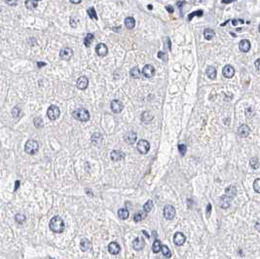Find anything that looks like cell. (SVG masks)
<instances>
[{"instance_id": "1", "label": "cell", "mask_w": 260, "mask_h": 259, "mask_svg": "<svg viewBox=\"0 0 260 259\" xmlns=\"http://www.w3.org/2000/svg\"><path fill=\"white\" fill-rule=\"evenodd\" d=\"M49 226H50V229L52 230L54 233L59 234L64 230V222L62 217L59 215H56L51 219Z\"/></svg>"}, {"instance_id": "2", "label": "cell", "mask_w": 260, "mask_h": 259, "mask_svg": "<svg viewBox=\"0 0 260 259\" xmlns=\"http://www.w3.org/2000/svg\"><path fill=\"white\" fill-rule=\"evenodd\" d=\"M72 116L74 117V119L78 120V121L87 122L88 120L90 119V113H89V111L85 108H79L73 111Z\"/></svg>"}, {"instance_id": "3", "label": "cell", "mask_w": 260, "mask_h": 259, "mask_svg": "<svg viewBox=\"0 0 260 259\" xmlns=\"http://www.w3.org/2000/svg\"><path fill=\"white\" fill-rule=\"evenodd\" d=\"M25 150L26 153L29 154V155H34V154H36L37 152H38V150H39V144H38V142H37L36 140H29V141L25 143Z\"/></svg>"}, {"instance_id": "4", "label": "cell", "mask_w": 260, "mask_h": 259, "mask_svg": "<svg viewBox=\"0 0 260 259\" xmlns=\"http://www.w3.org/2000/svg\"><path fill=\"white\" fill-rule=\"evenodd\" d=\"M59 114H61V111H59V108L57 105H51L47 109V116L52 121L58 119L59 117Z\"/></svg>"}, {"instance_id": "5", "label": "cell", "mask_w": 260, "mask_h": 259, "mask_svg": "<svg viewBox=\"0 0 260 259\" xmlns=\"http://www.w3.org/2000/svg\"><path fill=\"white\" fill-rule=\"evenodd\" d=\"M137 150H138L139 153L146 154V153H148V151L150 150V144H149V142H148L147 140H139L137 142Z\"/></svg>"}, {"instance_id": "6", "label": "cell", "mask_w": 260, "mask_h": 259, "mask_svg": "<svg viewBox=\"0 0 260 259\" xmlns=\"http://www.w3.org/2000/svg\"><path fill=\"white\" fill-rule=\"evenodd\" d=\"M164 216L166 219L171 220L175 216V210L171 205H166L164 207Z\"/></svg>"}, {"instance_id": "7", "label": "cell", "mask_w": 260, "mask_h": 259, "mask_svg": "<svg viewBox=\"0 0 260 259\" xmlns=\"http://www.w3.org/2000/svg\"><path fill=\"white\" fill-rule=\"evenodd\" d=\"M73 56V50L71 48H62L59 51V57L63 61H69Z\"/></svg>"}, {"instance_id": "8", "label": "cell", "mask_w": 260, "mask_h": 259, "mask_svg": "<svg viewBox=\"0 0 260 259\" xmlns=\"http://www.w3.org/2000/svg\"><path fill=\"white\" fill-rule=\"evenodd\" d=\"M110 107H111V110H112V112H113V113H116V114H117V113H120V112H121V111L123 110L124 105H123V103H122L120 100L114 99V100L111 101V103H110Z\"/></svg>"}, {"instance_id": "9", "label": "cell", "mask_w": 260, "mask_h": 259, "mask_svg": "<svg viewBox=\"0 0 260 259\" xmlns=\"http://www.w3.org/2000/svg\"><path fill=\"white\" fill-rule=\"evenodd\" d=\"M142 74H143V76H145L146 78H152L155 75L154 66H151V64H146L142 69Z\"/></svg>"}, {"instance_id": "10", "label": "cell", "mask_w": 260, "mask_h": 259, "mask_svg": "<svg viewBox=\"0 0 260 259\" xmlns=\"http://www.w3.org/2000/svg\"><path fill=\"white\" fill-rule=\"evenodd\" d=\"M186 240V238H185L184 234H182L181 232H176L174 236V243L176 244L177 247L182 246V244L185 243Z\"/></svg>"}, {"instance_id": "11", "label": "cell", "mask_w": 260, "mask_h": 259, "mask_svg": "<svg viewBox=\"0 0 260 259\" xmlns=\"http://www.w3.org/2000/svg\"><path fill=\"white\" fill-rule=\"evenodd\" d=\"M96 53L100 56V57H104L108 53V48L107 46L103 43H100L96 45Z\"/></svg>"}, {"instance_id": "12", "label": "cell", "mask_w": 260, "mask_h": 259, "mask_svg": "<svg viewBox=\"0 0 260 259\" xmlns=\"http://www.w3.org/2000/svg\"><path fill=\"white\" fill-rule=\"evenodd\" d=\"M88 85H89V79L86 76H81L80 78H78V80L76 82V87L80 90H85L87 89Z\"/></svg>"}, {"instance_id": "13", "label": "cell", "mask_w": 260, "mask_h": 259, "mask_svg": "<svg viewBox=\"0 0 260 259\" xmlns=\"http://www.w3.org/2000/svg\"><path fill=\"white\" fill-rule=\"evenodd\" d=\"M137 137V133L134 132H129V133H126V135H125L124 140H125V142H126V143L132 145V144H133L134 142H136Z\"/></svg>"}, {"instance_id": "14", "label": "cell", "mask_w": 260, "mask_h": 259, "mask_svg": "<svg viewBox=\"0 0 260 259\" xmlns=\"http://www.w3.org/2000/svg\"><path fill=\"white\" fill-rule=\"evenodd\" d=\"M110 157H111V159H112V161L118 162V161H121L125 158V154L120 150H113L112 152H111Z\"/></svg>"}, {"instance_id": "15", "label": "cell", "mask_w": 260, "mask_h": 259, "mask_svg": "<svg viewBox=\"0 0 260 259\" xmlns=\"http://www.w3.org/2000/svg\"><path fill=\"white\" fill-rule=\"evenodd\" d=\"M250 133V129L248 125H242L238 129V135L241 137H247Z\"/></svg>"}, {"instance_id": "16", "label": "cell", "mask_w": 260, "mask_h": 259, "mask_svg": "<svg viewBox=\"0 0 260 259\" xmlns=\"http://www.w3.org/2000/svg\"><path fill=\"white\" fill-rule=\"evenodd\" d=\"M222 72H223L224 77L232 78L234 76V74H235V69H234L233 66H230V64H227V66H225L223 67V71H222Z\"/></svg>"}, {"instance_id": "17", "label": "cell", "mask_w": 260, "mask_h": 259, "mask_svg": "<svg viewBox=\"0 0 260 259\" xmlns=\"http://www.w3.org/2000/svg\"><path fill=\"white\" fill-rule=\"evenodd\" d=\"M250 47H252V45H250V42H249L248 40H247V39H244V40H242V41H241V42L239 43V48H240V50L242 51V52H244V53L248 52V51L250 50Z\"/></svg>"}, {"instance_id": "18", "label": "cell", "mask_w": 260, "mask_h": 259, "mask_svg": "<svg viewBox=\"0 0 260 259\" xmlns=\"http://www.w3.org/2000/svg\"><path fill=\"white\" fill-rule=\"evenodd\" d=\"M133 247L136 249V251H140L143 247H144V240H143L142 238H137L134 239V240L133 242Z\"/></svg>"}, {"instance_id": "19", "label": "cell", "mask_w": 260, "mask_h": 259, "mask_svg": "<svg viewBox=\"0 0 260 259\" xmlns=\"http://www.w3.org/2000/svg\"><path fill=\"white\" fill-rule=\"evenodd\" d=\"M120 251H121V248H120V246L115 242H112L108 244V251L111 253V254H118L120 252Z\"/></svg>"}, {"instance_id": "20", "label": "cell", "mask_w": 260, "mask_h": 259, "mask_svg": "<svg viewBox=\"0 0 260 259\" xmlns=\"http://www.w3.org/2000/svg\"><path fill=\"white\" fill-rule=\"evenodd\" d=\"M80 248L83 251H88L92 248V244L88 239H82L80 242Z\"/></svg>"}, {"instance_id": "21", "label": "cell", "mask_w": 260, "mask_h": 259, "mask_svg": "<svg viewBox=\"0 0 260 259\" xmlns=\"http://www.w3.org/2000/svg\"><path fill=\"white\" fill-rule=\"evenodd\" d=\"M236 195H237V188L235 186H233V185L228 186L225 189V196L229 197L230 199H233V198H235Z\"/></svg>"}, {"instance_id": "22", "label": "cell", "mask_w": 260, "mask_h": 259, "mask_svg": "<svg viewBox=\"0 0 260 259\" xmlns=\"http://www.w3.org/2000/svg\"><path fill=\"white\" fill-rule=\"evenodd\" d=\"M231 200L232 199H230L229 197H227L225 195L222 196L220 198V207L222 209H227V207H229L231 205Z\"/></svg>"}, {"instance_id": "23", "label": "cell", "mask_w": 260, "mask_h": 259, "mask_svg": "<svg viewBox=\"0 0 260 259\" xmlns=\"http://www.w3.org/2000/svg\"><path fill=\"white\" fill-rule=\"evenodd\" d=\"M125 25L128 29H133L136 25V20L133 17H128L125 18Z\"/></svg>"}, {"instance_id": "24", "label": "cell", "mask_w": 260, "mask_h": 259, "mask_svg": "<svg viewBox=\"0 0 260 259\" xmlns=\"http://www.w3.org/2000/svg\"><path fill=\"white\" fill-rule=\"evenodd\" d=\"M207 76L210 78V79H215L216 77V69L213 67V66H208L207 67Z\"/></svg>"}, {"instance_id": "25", "label": "cell", "mask_w": 260, "mask_h": 259, "mask_svg": "<svg viewBox=\"0 0 260 259\" xmlns=\"http://www.w3.org/2000/svg\"><path fill=\"white\" fill-rule=\"evenodd\" d=\"M141 120L144 123L148 124V123L151 122L153 120V115L150 112H148V111H145V112H143L141 114Z\"/></svg>"}, {"instance_id": "26", "label": "cell", "mask_w": 260, "mask_h": 259, "mask_svg": "<svg viewBox=\"0 0 260 259\" xmlns=\"http://www.w3.org/2000/svg\"><path fill=\"white\" fill-rule=\"evenodd\" d=\"M130 75H131L132 78L138 79V78H140L141 73H140V70L138 69V67H133L131 69V71H130Z\"/></svg>"}, {"instance_id": "27", "label": "cell", "mask_w": 260, "mask_h": 259, "mask_svg": "<svg viewBox=\"0 0 260 259\" xmlns=\"http://www.w3.org/2000/svg\"><path fill=\"white\" fill-rule=\"evenodd\" d=\"M130 214H129V210H126V209H120L118 210V216L120 217L121 219L123 220H126L128 217H129Z\"/></svg>"}, {"instance_id": "28", "label": "cell", "mask_w": 260, "mask_h": 259, "mask_svg": "<svg viewBox=\"0 0 260 259\" xmlns=\"http://www.w3.org/2000/svg\"><path fill=\"white\" fill-rule=\"evenodd\" d=\"M146 217V212H143V211H138V212H137L136 214H134V216H133V220L136 221V222H139V221H141V220H143Z\"/></svg>"}, {"instance_id": "29", "label": "cell", "mask_w": 260, "mask_h": 259, "mask_svg": "<svg viewBox=\"0 0 260 259\" xmlns=\"http://www.w3.org/2000/svg\"><path fill=\"white\" fill-rule=\"evenodd\" d=\"M204 36L207 40H211L214 37V31L211 29H206L204 31Z\"/></svg>"}, {"instance_id": "30", "label": "cell", "mask_w": 260, "mask_h": 259, "mask_svg": "<svg viewBox=\"0 0 260 259\" xmlns=\"http://www.w3.org/2000/svg\"><path fill=\"white\" fill-rule=\"evenodd\" d=\"M94 38H95L94 34H92V33H88L87 34V36L85 37V39H84V44H85L86 47H90L92 42L94 41Z\"/></svg>"}, {"instance_id": "31", "label": "cell", "mask_w": 260, "mask_h": 259, "mask_svg": "<svg viewBox=\"0 0 260 259\" xmlns=\"http://www.w3.org/2000/svg\"><path fill=\"white\" fill-rule=\"evenodd\" d=\"M161 247H162V244L161 242L159 240H154V244H153V247H152V251L154 253H158L159 251H161Z\"/></svg>"}, {"instance_id": "32", "label": "cell", "mask_w": 260, "mask_h": 259, "mask_svg": "<svg viewBox=\"0 0 260 259\" xmlns=\"http://www.w3.org/2000/svg\"><path fill=\"white\" fill-rule=\"evenodd\" d=\"M161 251H162V253H163V255H164L165 257H167V258L171 257V251H170V248L167 247V246H162Z\"/></svg>"}, {"instance_id": "33", "label": "cell", "mask_w": 260, "mask_h": 259, "mask_svg": "<svg viewBox=\"0 0 260 259\" xmlns=\"http://www.w3.org/2000/svg\"><path fill=\"white\" fill-rule=\"evenodd\" d=\"M152 210H153V202L151 200H149L145 203L144 206H143V210L147 214V212H150Z\"/></svg>"}, {"instance_id": "34", "label": "cell", "mask_w": 260, "mask_h": 259, "mask_svg": "<svg viewBox=\"0 0 260 259\" xmlns=\"http://www.w3.org/2000/svg\"><path fill=\"white\" fill-rule=\"evenodd\" d=\"M37 5H38V1H36V0H29L25 2V6L27 9H34L37 7Z\"/></svg>"}, {"instance_id": "35", "label": "cell", "mask_w": 260, "mask_h": 259, "mask_svg": "<svg viewBox=\"0 0 260 259\" xmlns=\"http://www.w3.org/2000/svg\"><path fill=\"white\" fill-rule=\"evenodd\" d=\"M25 219H26L25 215L22 214H17L16 216H15V220H16L17 223H19V224H22L25 221Z\"/></svg>"}, {"instance_id": "36", "label": "cell", "mask_w": 260, "mask_h": 259, "mask_svg": "<svg viewBox=\"0 0 260 259\" xmlns=\"http://www.w3.org/2000/svg\"><path fill=\"white\" fill-rule=\"evenodd\" d=\"M101 140H103V136H101L100 133H95V135L92 136V141L96 145L99 144V143L101 141Z\"/></svg>"}, {"instance_id": "37", "label": "cell", "mask_w": 260, "mask_h": 259, "mask_svg": "<svg viewBox=\"0 0 260 259\" xmlns=\"http://www.w3.org/2000/svg\"><path fill=\"white\" fill-rule=\"evenodd\" d=\"M33 124H34L35 128H37V129H39V128H42V127H43V125H44V123H43V120L41 119V118H39V117H36V118H34V120H33Z\"/></svg>"}, {"instance_id": "38", "label": "cell", "mask_w": 260, "mask_h": 259, "mask_svg": "<svg viewBox=\"0 0 260 259\" xmlns=\"http://www.w3.org/2000/svg\"><path fill=\"white\" fill-rule=\"evenodd\" d=\"M249 164H250V166H252V169H254V170L258 169V168H259V166H260V164H259V162H258V159H257V158H252V159H250Z\"/></svg>"}, {"instance_id": "39", "label": "cell", "mask_w": 260, "mask_h": 259, "mask_svg": "<svg viewBox=\"0 0 260 259\" xmlns=\"http://www.w3.org/2000/svg\"><path fill=\"white\" fill-rule=\"evenodd\" d=\"M87 13H88V15L90 16V18H95V20H97V15H96V10L94 8H89L87 10Z\"/></svg>"}, {"instance_id": "40", "label": "cell", "mask_w": 260, "mask_h": 259, "mask_svg": "<svg viewBox=\"0 0 260 259\" xmlns=\"http://www.w3.org/2000/svg\"><path fill=\"white\" fill-rule=\"evenodd\" d=\"M253 189L256 193H260V178H256L253 182Z\"/></svg>"}, {"instance_id": "41", "label": "cell", "mask_w": 260, "mask_h": 259, "mask_svg": "<svg viewBox=\"0 0 260 259\" xmlns=\"http://www.w3.org/2000/svg\"><path fill=\"white\" fill-rule=\"evenodd\" d=\"M178 150H179V153L181 154V156H184L186 154V151H187V148L185 144H179L178 145Z\"/></svg>"}, {"instance_id": "42", "label": "cell", "mask_w": 260, "mask_h": 259, "mask_svg": "<svg viewBox=\"0 0 260 259\" xmlns=\"http://www.w3.org/2000/svg\"><path fill=\"white\" fill-rule=\"evenodd\" d=\"M20 113H21V109L18 107V106H15V107L13 108V110H12V115H13V117L14 118H17V117H19V115H20Z\"/></svg>"}, {"instance_id": "43", "label": "cell", "mask_w": 260, "mask_h": 259, "mask_svg": "<svg viewBox=\"0 0 260 259\" xmlns=\"http://www.w3.org/2000/svg\"><path fill=\"white\" fill-rule=\"evenodd\" d=\"M78 22H79V20H78V18H77L76 17L72 16V17L70 18V25H71V26H72V27H76Z\"/></svg>"}, {"instance_id": "44", "label": "cell", "mask_w": 260, "mask_h": 259, "mask_svg": "<svg viewBox=\"0 0 260 259\" xmlns=\"http://www.w3.org/2000/svg\"><path fill=\"white\" fill-rule=\"evenodd\" d=\"M195 15H198V17H201V16L203 15V11H202V10H199V11H196V12H194V13H192V14H190L189 17H188V20H189V21L192 20L193 17H194Z\"/></svg>"}, {"instance_id": "45", "label": "cell", "mask_w": 260, "mask_h": 259, "mask_svg": "<svg viewBox=\"0 0 260 259\" xmlns=\"http://www.w3.org/2000/svg\"><path fill=\"white\" fill-rule=\"evenodd\" d=\"M158 58L162 59L163 61H166V59H167V56L165 55L164 52H159V53H158Z\"/></svg>"}, {"instance_id": "46", "label": "cell", "mask_w": 260, "mask_h": 259, "mask_svg": "<svg viewBox=\"0 0 260 259\" xmlns=\"http://www.w3.org/2000/svg\"><path fill=\"white\" fill-rule=\"evenodd\" d=\"M254 64H255V67H256L257 70H260V59H256L255 62H254Z\"/></svg>"}, {"instance_id": "47", "label": "cell", "mask_w": 260, "mask_h": 259, "mask_svg": "<svg viewBox=\"0 0 260 259\" xmlns=\"http://www.w3.org/2000/svg\"><path fill=\"white\" fill-rule=\"evenodd\" d=\"M20 184H21L20 180H16V182H15V189H14V191H17V190H18L19 187H20Z\"/></svg>"}, {"instance_id": "48", "label": "cell", "mask_w": 260, "mask_h": 259, "mask_svg": "<svg viewBox=\"0 0 260 259\" xmlns=\"http://www.w3.org/2000/svg\"><path fill=\"white\" fill-rule=\"evenodd\" d=\"M211 204H208V207H207V214H208V216H210V214H211Z\"/></svg>"}, {"instance_id": "49", "label": "cell", "mask_w": 260, "mask_h": 259, "mask_svg": "<svg viewBox=\"0 0 260 259\" xmlns=\"http://www.w3.org/2000/svg\"><path fill=\"white\" fill-rule=\"evenodd\" d=\"M46 64H47V63H46V62H37V66H38V67L40 68V67H43V66H45Z\"/></svg>"}, {"instance_id": "50", "label": "cell", "mask_w": 260, "mask_h": 259, "mask_svg": "<svg viewBox=\"0 0 260 259\" xmlns=\"http://www.w3.org/2000/svg\"><path fill=\"white\" fill-rule=\"evenodd\" d=\"M238 22H241V24H244V21H243V20H233V25H238Z\"/></svg>"}, {"instance_id": "51", "label": "cell", "mask_w": 260, "mask_h": 259, "mask_svg": "<svg viewBox=\"0 0 260 259\" xmlns=\"http://www.w3.org/2000/svg\"><path fill=\"white\" fill-rule=\"evenodd\" d=\"M255 228H256V230L258 231V232H260V220L255 223Z\"/></svg>"}, {"instance_id": "52", "label": "cell", "mask_w": 260, "mask_h": 259, "mask_svg": "<svg viewBox=\"0 0 260 259\" xmlns=\"http://www.w3.org/2000/svg\"><path fill=\"white\" fill-rule=\"evenodd\" d=\"M166 8H167V11H168L169 13H173L174 12V9H173V7H171V6H168Z\"/></svg>"}, {"instance_id": "53", "label": "cell", "mask_w": 260, "mask_h": 259, "mask_svg": "<svg viewBox=\"0 0 260 259\" xmlns=\"http://www.w3.org/2000/svg\"><path fill=\"white\" fill-rule=\"evenodd\" d=\"M7 4H9V5H17V2H8L6 1Z\"/></svg>"}, {"instance_id": "54", "label": "cell", "mask_w": 260, "mask_h": 259, "mask_svg": "<svg viewBox=\"0 0 260 259\" xmlns=\"http://www.w3.org/2000/svg\"><path fill=\"white\" fill-rule=\"evenodd\" d=\"M183 4H184V2H177V6H178V7H181Z\"/></svg>"}, {"instance_id": "55", "label": "cell", "mask_w": 260, "mask_h": 259, "mask_svg": "<svg viewBox=\"0 0 260 259\" xmlns=\"http://www.w3.org/2000/svg\"><path fill=\"white\" fill-rule=\"evenodd\" d=\"M148 9H150V10H151V9H152V6H151V5H149V6H148Z\"/></svg>"}, {"instance_id": "56", "label": "cell", "mask_w": 260, "mask_h": 259, "mask_svg": "<svg viewBox=\"0 0 260 259\" xmlns=\"http://www.w3.org/2000/svg\"><path fill=\"white\" fill-rule=\"evenodd\" d=\"M258 29H259V32H260V25H259V27H258Z\"/></svg>"}, {"instance_id": "57", "label": "cell", "mask_w": 260, "mask_h": 259, "mask_svg": "<svg viewBox=\"0 0 260 259\" xmlns=\"http://www.w3.org/2000/svg\"><path fill=\"white\" fill-rule=\"evenodd\" d=\"M0 30H1V27H0Z\"/></svg>"}]
</instances>
